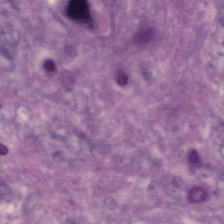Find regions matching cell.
Segmentation results:
<instances>
[{
    "instance_id": "6da1fadb",
    "label": "cell",
    "mask_w": 224,
    "mask_h": 224,
    "mask_svg": "<svg viewBox=\"0 0 224 224\" xmlns=\"http://www.w3.org/2000/svg\"><path fill=\"white\" fill-rule=\"evenodd\" d=\"M208 197L207 191L201 187H193L190 191L188 199L191 202L198 203L206 200Z\"/></svg>"
},
{
    "instance_id": "7a4b0ae2",
    "label": "cell",
    "mask_w": 224,
    "mask_h": 224,
    "mask_svg": "<svg viewBox=\"0 0 224 224\" xmlns=\"http://www.w3.org/2000/svg\"><path fill=\"white\" fill-rule=\"evenodd\" d=\"M153 36V32L152 29L148 28L139 32L137 35L136 39L140 43H145L150 41Z\"/></svg>"
},
{
    "instance_id": "3957f363",
    "label": "cell",
    "mask_w": 224,
    "mask_h": 224,
    "mask_svg": "<svg viewBox=\"0 0 224 224\" xmlns=\"http://www.w3.org/2000/svg\"><path fill=\"white\" fill-rule=\"evenodd\" d=\"M115 78L116 83L120 86H124L128 84V76L123 70H120L117 71Z\"/></svg>"
},
{
    "instance_id": "277c9868",
    "label": "cell",
    "mask_w": 224,
    "mask_h": 224,
    "mask_svg": "<svg viewBox=\"0 0 224 224\" xmlns=\"http://www.w3.org/2000/svg\"><path fill=\"white\" fill-rule=\"evenodd\" d=\"M8 148L5 146L1 144L0 145V154L1 155H5L8 154Z\"/></svg>"
}]
</instances>
